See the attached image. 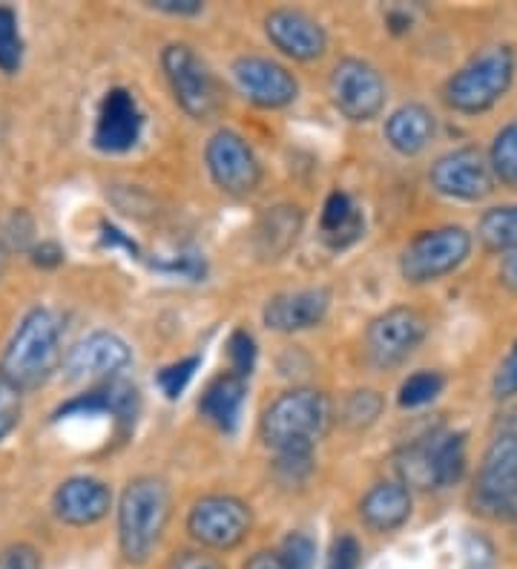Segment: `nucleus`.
<instances>
[{
    "instance_id": "nucleus-31",
    "label": "nucleus",
    "mask_w": 517,
    "mask_h": 569,
    "mask_svg": "<svg viewBox=\"0 0 517 569\" xmlns=\"http://www.w3.org/2000/svg\"><path fill=\"white\" fill-rule=\"evenodd\" d=\"M228 357H230V371L248 380L253 375L256 366V340L248 331H233L228 340Z\"/></svg>"
},
{
    "instance_id": "nucleus-12",
    "label": "nucleus",
    "mask_w": 517,
    "mask_h": 569,
    "mask_svg": "<svg viewBox=\"0 0 517 569\" xmlns=\"http://www.w3.org/2000/svg\"><path fill=\"white\" fill-rule=\"evenodd\" d=\"M132 362V351L118 333L92 331L63 357V371L76 382H110Z\"/></svg>"
},
{
    "instance_id": "nucleus-10",
    "label": "nucleus",
    "mask_w": 517,
    "mask_h": 569,
    "mask_svg": "<svg viewBox=\"0 0 517 569\" xmlns=\"http://www.w3.org/2000/svg\"><path fill=\"white\" fill-rule=\"evenodd\" d=\"M428 181L446 199L457 202H480L495 190V170L489 156L477 147H460L440 156L428 170Z\"/></svg>"
},
{
    "instance_id": "nucleus-27",
    "label": "nucleus",
    "mask_w": 517,
    "mask_h": 569,
    "mask_svg": "<svg viewBox=\"0 0 517 569\" xmlns=\"http://www.w3.org/2000/svg\"><path fill=\"white\" fill-rule=\"evenodd\" d=\"M23 63V38L18 27V12L0 7V72L14 76Z\"/></svg>"
},
{
    "instance_id": "nucleus-38",
    "label": "nucleus",
    "mask_w": 517,
    "mask_h": 569,
    "mask_svg": "<svg viewBox=\"0 0 517 569\" xmlns=\"http://www.w3.org/2000/svg\"><path fill=\"white\" fill-rule=\"evenodd\" d=\"M150 7L167 14H199L205 9L199 0H150Z\"/></svg>"
},
{
    "instance_id": "nucleus-13",
    "label": "nucleus",
    "mask_w": 517,
    "mask_h": 569,
    "mask_svg": "<svg viewBox=\"0 0 517 569\" xmlns=\"http://www.w3.org/2000/svg\"><path fill=\"white\" fill-rule=\"evenodd\" d=\"M236 90L248 98L250 104L262 110H282L294 104L299 96V83L294 72H288L282 63L270 58L245 56L233 63Z\"/></svg>"
},
{
    "instance_id": "nucleus-6",
    "label": "nucleus",
    "mask_w": 517,
    "mask_h": 569,
    "mask_svg": "<svg viewBox=\"0 0 517 569\" xmlns=\"http://www.w3.org/2000/svg\"><path fill=\"white\" fill-rule=\"evenodd\" d=\"M471 253L469 230L448 224V228L422 230L414 237L400 257V273L411 284H428L457 271Z\"/></svg>"
},
{
    "instance_id": "nucleus-4",
    "label": "nucleus",
    "mask_w": 517,
    "mask_h": 569,
    "mask_svg": "<svg viewBox=\"0 0 517 569\" xmlns=\"http://www.w3.org/2000/svg\"><path fill=\"white\" fill-rule=\"evenodd\" d=\"M515 81V52L506 43L480 49L443 87V101L463 116L486 112L509 92Z\"/></svg>"
},
{
    "instance_id": "nucleus-5",
    "label": "nucleus",
    "mask_w": 517,
    "mask_h": 569,
    "mask_svg": "<svg viewBox=\"0 0 517 569\" xmlns=\"http://www.w3.org/2000/svg\"><path fill=\"white\" fill-rule=\"evenodd\" d=\"M161 70L170 83L176 104L196 121L213 119L221 110V87L205 58L187 43H170L161 52Z\"/></svg>"
},
{
    "instance_id": "nucleus-32",
    "label": "nucleus",
    "mask_w": 517,
    "mask_h": 569,
    "mask_svg": "<svg viewBox=\"0 0 517 569\" xmlns=\"http://www.w3.org/2000/svg\"><path fill=\"white\" fill-rule=\"evenodd\" d=\"M279 556L285 558L288 569H314V558H317V547L305 532H290L279 547Z\"/></svg>"
},
{
    "instance_id": "nucleus-36",
    "label": "nucleus",
    "mask_w": 517,
    "mask_h": 569,
    "mask_svg": "<svg viewBox=\"0 0 517 569\" xmlns=\"http://www.w3.org/2000/svg\"><path fill=\"white\" fill-rule=\"evenodd\" d=\"M359 567V543L354 541L351 535L337 538L328 558V569H357Z\"/></svg>"
},
{
    "instance_id": "nucleus-18",
    "label": "nucleus",
    "mask_w": 517,
    "mask_h": 569,
    "mask_svg": "<svg viewBox=\"0 0 517 569\" xmlns=\"http://www.w3.org/2000/svg\"><path fill=\"white\" fill-rule=\"evenodd\" d=\"M331 293L325 288H302V291H285L268 299L262 320L270 331L297 333L317 328L328 317Z\"/></svg>"
},
{
    "instance_id": "nucleus-33",
    "label": "nucleus",
    "mask_w": 517,
    "mask_h": 569,
    "mask_svg": "<svg viewBox=\"0 0 517 569\" xmlns=\"http://www.w3.org/2000/svg\"><path fill=\"white\" fill-rule=\"evenodd\" d=\"M23 415V403H21V391L12 389L3 377H0V443L18 429Z\"/></svg>"
},
{
    "instance_id": "nucleus-41",
    "label": "nucleus",
    "mask_w": 517,
    "mask_h": 569,
    "mask_svg": "<svg viewBox=\"0 0 517 569\" xmlns=\"http://www.w3.org/2000/svg\"><path fill=\"white\" fill-rule=\"evenodd\" d=\"M245 569H288V563H285V558L279 556V552H256V556L245 563Z\"/></svg>"
},
{
    "instance_id": "nucleus-24",
    "label": "nucleus",
    "mask_w": 517,
    "mask_h": 569,
    "mask_svg": "<svg viewBox=\"0 0 517 569\" xmlns=\"http://www.w3.org/2000/svg\"><path fill=\"white\" fill-rule=\"evenodd\" d=\"M431 458H435L437 489L455 487L466 472V438L460 431H437L431 435Z\"/></svg>"
},
{
    "instance_id": "nucleus-1",
    "label": "nucleus",
    "mask_w": 517,
    "mask_h": 569,
    "mask_svg": "<svg viewBox=\"0 0 517 569\" xmlns=\"http://www.w3.org/2000/svg\"><path fill=\"white\" fill-rule=\"evenodd\" d=\"M61 317L49 308H32L18 322L0 355V377L21 395L47 386L49 377L63 366Z\"/></svg>"
},
{
    "instance_id": "nucleus-44",
    "label": "nucleus",
    "mask_w": 517,
    "mask_h": 569,
    "mask_svg": "<svg viewBox=\"0 0 517 569\" xmlns=\"http://www.w3.org/2000/svg\"><path fill=\"white\" fill-rule=\"evenodd\" d=\"M515 523H517V521H515Z\"/></svg>"
},
{
    "instance_id": "nucleus-16",
    "label": "nucleus",
    "mask_w": 517,
    "mask_h": 569,
    "mask_svg": "<svg viewBox=\"0 0 517 569\" xmlns=\"http://www.w3.org/2000/svg\"><path fill=\"white\" fill-rule=\"evenodd\" d=\"M265 36L282 56L294 61H317L328 49L322 23L299 9H274L265 18Z\"/></svg>"
},
{
    "instance_id": "nucleus-37",
    "label": "nucleus",
    "mask_w": 517,
    "mask_h": 569,
    "mask_svg": "<svg viewBox=\"0 0 517 569\" xmlns=\"http://www.w3.org/2000/svg\"><path fill=\"white\" fill-rule=\"evenodd\" d=\"M167 569H225L213 556H207V552H181L170 561Z\"/></svg>"
},
{
    "instance_id": "nucleus-17",
    "label": "nucleus",
    "mask_w": 517,
    "mask_h": 569,
    "mask_svg": "<svg viewBox=\"0 0 517 569\" xmlns=\"http://www.w3.org/2000/svg\"><path fill=\"white\" fill-rule=\"evenodd\" d=\"M112 492L103 480L90 475L67 478L52 495V512L69 527H92L110 515Z\"/></svg>"
},
{
    "instance_id": "nucleus-35",
    "label": "nucleus",
    "mask_w": 517,
    "mask_h": 569,
    "mask_svg": "<svg viewBox=\"0 0 517 569\" xmlns=\"http://www.w3.org/2000/svg\"><path fill=\"white\" fill-rule=\"evenodd\" d=\"M0 569H41V556L29 543H9L0 549Z\"/></svg>"
},
{
    "instance_id": "nucleus-19",
    "label": "nucleus",
    "mask_w": 517,
    "mask_h": 569,
    "mask_svg": "<svg viewBox=\"0 0 517 569\" xmlns=\"http://www.w3.org/2000/svg\"><path fill=\"white\" fill-rule=\"evenodd\" d=\"M302 210L297 204H274L259 216L253 228V250L262 262H279L302 233Z\"/></svg>"
},
{
    "instance_id": "nucleus-8",
    "label": "nucleus",
    "mask_w": 517,
    "mask_h": 569,
    "mask_svg": "<svg viewBox=\"0 0 517 569\" xmlns=\"http://www.w3.org/2000/svg\"><path fill=\"white\" fill-rule=\"evenodd\" d=\"M428 322L414 308H391L371 320L366 331V355L374 368H397L420 348L426 340Z\"/></svg>"
},
{
    "instance_id": "nucleus-29",
    "label": "nucleus",
    "mask_w": 517,
    "mask_h": 569,
    "mask_svg": "<svg viewBox=\"0 0 517 569\" xmlns=\"http://www.w3.org/2000/svg\"><path fill=\"white\" fill-rule=\"evenodd\" d=\"M379 415H382V397L371 389L354 391V395H348V400L342 406V423L357 431L377 423Z\"/></svg>"
},
{
    "instance_id": "nucleus-26",
    "label": "nucleus",
    "mask_w": 517,
    "mask_h": 569,
    "mask_svg": "<svg viewBox=\"0 0 517 569\" xmlns=\"http://www.w3.org/2000/svg\"><path fill=\"white\" fill-rule=\"evenodd\" d=\"M495 179H500L509 188H517V121L506 124L497 132L489 150Z\"/></svg>"
},
{
    "instance_id": "nucleus-34",
    "label": "nucleus",
    "mask_w": 517,
    "mask_h": 569,
    "mask_svg": "<svg viewBox=\"0 0 517 569\" xmlns=\"http://www.w3.org/2000/svg\"><path fill=\"white\" fill-rule=\"evenodd\" d=\"M491 395H495L497 400L517 397V342L509 348V355L504 357V362L497 366L495 380H491Z\"/></svg>"
},
{
    "instance_id": "nucleus-15",
    "label": "nucleus",
    "mask_w": 517,
    "mask_h": 569,
    "mask_svg": "<svg viewBox=\"0 0 517 569\" xmlns=\"http://www.w3.org/2000/svg\"><path fill=\"white\" fill-rule=\"evenodd\" d=\"M145 130V116L138 110V101L132 98L130 90H110L103 96L101 110L96 119V132H92V144L96 150L107 156L127 153L141 139Z\"/></svg>"
},
{
    "instance_id": "nucleus-14",
    "label": "nucleus",
    "mask_w": 517,
    "mask_h": 569,
    "mask_svg": "<svg viewBox=\"0 0 517 569\" xmlns=\"http://www.w3.org/2000/svg\"><path fill=\"white\" fill-rule=\"evenodd\" d=\"M96 415H110L116 429L121 435H130L136 429V420L141 415V397H138L136 386L125 380H110L101 382L96 389L76 395L63 406H58L52 420H69V417H96Z\"/></svg>"
},
{
    "instance_id": "nucleus-9",
    "label": "nucleus",
    "mask_w": 517,
    "mask_h": 569,
    "mask_svg": "<svg viewBox=\"0 0 517 569\" xmlns=\"http://www.w3.org/2000/svg\"><path fill=\"white\" fill-rule=\"evenodd\" d=\"M331 101L348 121L366 124L377 119L386 107V81L371 63L359 58H345L331 72Z\"/></svg>"
},
{
    "instance_id": "nucleus-22",
    "label": "nucleus",
    "mask_w": 517,
    "mask_h": 569,
    "mask_svg": "<svg viewBox=\"0 0 517 569\" xmlns=\"http://www.w3.org/2000/svg\"><path fill=\"white\" fill-rule=\"evenodd\" d=\"M437 132V119L431 110L422 104H402L394 110L386 121V139L388 144L402 156L422 153Z\"/></svg>"
},
{
    "instance_id": "nucleus-7",
    "label": "nucleus",
    "mask_w": 517,
    "mask_h": 569,
    "mask_svg": "<svg viewBox=\"0 0 517 569\" xmlns=\"http://www.w3.org/2000/svg\"><path fill=\"white\" fill-rule=\"evenodd\" d=\"M250 523H253L250 507L233 495H207L196 500L187 515V532L193 535V541L219 552L239 547L248 538Z\"/></svg>"
},
{
    "instance_id": "nucleus-40",
    "label": "nucleus",
    "mask_w": 517,
    "mask_h": 569,
    "mask_svg": "<svg viewBox=\"0 0 517 569\" xmlns=\"http://www.w3.org/2000/svg\"><path fill=\"white\" fill-rule=\"evenodd\" d=\"M500 282L509 288L511 293H517V250H511V253H506L504 262H500Z\"/></svg>"
},
{
    "instance_id": "nucleus-11",
    "label": "nucleus",
    "mask_w": 517,
    "mask_h": 569,
    "mask_svg": "<svg viewBox=\"0 0 517 569\" xmlns=\"http://www.w3.org/2000/svg\"><path fill=\"white\" fill-rule=\"evenodd\" d=\"M205 161L216 188L221 193L236 196V199L250 196L262 181V164H259L248 141L233 130H219L213 139L207 141Z\"/></svg>"
},
{
    "instance_id": "nucleus-42",
    "label": "nucleus",
    "mask_w": 517,
    "mask_h": 569,
    "mask_svg": "<svg viewBox=\"0 0 517 569\" xmlns=\"http://www.w3.org/2000/svg\"><path fill=\"white\" fill-rule=\"evenodd\" d=\"M495 435H500V438H504L506 443H509L511 449L517 451V409L506 411L504 420H500V426H497Z\"/></svg>"
},
{
    "instance_id": "nucleus-25",
    "label": "nucleus",
    "mask_w": 517,
    "mask_h": 569,
    "mask_svg": "<svg viewBox=\"0 0 517 569\" xmlns=\"http://www.w3.org/2000/svg\"><path fill=\"white\" fill-rule=\"evenodd\" d=\"M477 237L483 248L491 253H511L517 250V204L491 208L480 216Z\"/></svg>"
},
{
    "instance_id": "nucleus-23",
    "label": "nucleus",
    "mask_w": 517,
    "mask_h": 569,
    "mask_svg": "<svg viewBox=\"0 0 517 569\" xmlns=\"http://www.w3.org/2000/svg\"><path fill=\"white\" fill-rule=\"evenodd\" d=\"M366 230V216L354 204V199L342 190H334L328 196V202L322 208V219H319V237L331 250L351 248Z\"/></svg>"
},
{
    "instance_id": "nucleus-2",
    "label": "nucleus",
    "mask_w": 517,
    "mask_h": 569,
    "mask_svg": "<svg viewBox=\"0 0 517 569\" xmlns=\"http://www.w3.org/2000/svg\"><path fill=\"white\" fill-rule=\"evenodd\" d=\"M170 521V489L165 480L132 478L118 500V547L127 563H147Z\"/></svg>"
},
{
    "instance_id": "nucleus-28",
    "label": "nucleus",
    "mask_w": 517,
    "mask_h": 569,
    "mask_svg": "<svg viewBox=\"0 0 517 569\" xmlns=\"http://www.w3.org/2000/svg\"><path fill=\"white\" fill-rule=\"evenodd\" d=\"M446 389V377L440 371H417L400 386L402 409H420V406L435 403Z\"/></svg>"
},
{
    "instance_id": "nucleus-39",
    "label": "nucleus",
    "mask_w": 517,
    "mask_h": 569,
    "mask_svg": "<svg viewBox=\"0 0 517 569\" xmlns=\"http://www.w3.org/2000/svg\"><path fill=\"white\" fill-rule=\"evenodd\" d=\"M32 262L41 268H56L63 262V250L56 242H41L32 248Z\"/></svg>"
},
{
    "instance_id": "nucleus-43",
    "label": "nucleus",
    "mask_w": 517,
    "mask_h": 569,
    "mask_svg": "<svg viewBox=\"0 0 517 569\" xmlns=\"http://www.w3.org/2000/svg\"><path fill=\"white\" fill-rule=\"evenodd\" d=\"M0 277H3V248H0Z\"/></svg>"
},
{
    "instance_id": "nucleus-20",
    "label": "nucleus",
    "mask_w": 517,
    "mask_h": 569,
    "mask_svg": "<svg viewBox=\"0 0 517 569\" xmlns=\"http://www.w3.org/2000/svg\"><path fill=\"white\" fill-rule=\"evenodd\" d=\"M359 518L374 532H394L411 518V489L400 480H386L368 489L359 500Z\"/></svg>"
},
{
    "instance_id": "nucleus-3",
    "label": "nucleus",
    "mask_w": 517,
    "mask_h": 569,
    "mask_svg": "<svg viewBox=\"0 0 517 569\" xmlns=\"http://www.w3.org/2000/svg\"><path fill=\"white\" fill-rule=\"evenodd\" d=\"M331 423L334 403L325 391L290 389L265 409L259 431L276 455L279 451H314L319 440L331 431Z\"/></svg>"
},
{
    "instance_id": "nucleus-30",
    "label": "nucleus",
    "mask_w": 517,
    "mask_h": 569,
    "mask_svg": "<svg viewBox=\"0 0 517 569\" xmlns=\"http://www.w3.org/2000/svg\"><path fill=\"white\" fill-rule=\"evenodd\" d=\"M201 366V357H185V360H176L170 366H165L156 375V382H159L161 395L167 400H179L185 395V389L190 386V380L196 377V368Z\"/></svg>"
},
{
    "instance_id": "nucleus-21",
    "label": "nucleus",
    "mask_w": 517,
    "mask_h": 569,
    "mask_svg": "<svg viewBox=\"0 0 517 569\" xmlns=\"http://www.w3.org/2000/svg\"><path fill=\"white\" fill-rule=\"evenodd\" d=\"M245 397H248V380L228 371V375H219L216 380L207 382L205 395L199 400V411L207 423H213L225 435H233L239 429Z\"/></svg>"
}]
</instances>
